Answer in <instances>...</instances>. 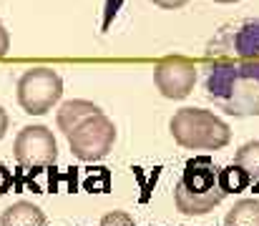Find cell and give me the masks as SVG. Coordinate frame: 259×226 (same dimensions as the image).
Segmentation results:
<instances>
[{
  "label": "cell",
  "instance_id": "6da1fadb",
  "mask_svg": "<svg viewBox=\"0 0 259 226\" xmlns=\"http://www.w3.org/2000/svg\"><path fill=\"white\" fill-rule=\"evenodd\" d=\"M204 96L237 118L259 116V56L211 58L201 63Z\"/></svg>",
  "mask_w": 259,
  "mask_h": 226
},
{
  "label": "cell",
  "instance_id": "7a4b0ae2",
  "mask_svg": "<svg viewBox=\"0 0 259 226\" xmlns=\"http://www.w3.org/2000/svg\"><path fill=\"white\" fill-rule=\"evenodd\" d=\"M227 194L219 189V171L209 156L186 161L184 173L174 189L176 209L186 216H204L222 204Z\"/></svg>",
  "mask_w": 259,
  "mask_h": 226
},
{
  "label": "cell",
  "instance_id": "3957f363",
  "mask_svg": "<svg viewBox=\"0 0 259 226\" xmlns=\"http://www.w3.org/2000/svg\"><path fill=\"white\" fill-rule=\"evenodd\" d=\"M174 141L191 151H217L232 141V128L211 111L181 108L169 121Z\"/></svg>",
  "mask_w": 259,
  "mask_h": 226
},
{
  "label": "cell",
  "instance_id": "277c9868",
  "mask_svg": "<svg viewBox=\"0 0 259 226\" xmlns=\"http://www.w3.org/2000/svg\"><path fill=\"white\" fill-rule=\"evenodd\" d=\"M66 139H68V146L76 158L88 161V163L101 161L111 153L113 144H116V126L103 111H98L93 116H86L83 121H78L66 133Z\"/></svg>",
  "mask_w": 259,
  "mask_h": 226
},
{
  "label": "cell",
  "instance_id": "5b68a950",
  "mask_svg": "<svg viewBox=\"0 0 259 226\" xmlns=\"http://www.w3.org/2000/svg\"><path fill=\"white\" fill-rule=\"evenodd\" d=\"M63 96V80L53 68H30L18 80V103L30 116L48 113Z\"/></svg>",
  "mask_w": 259,
  "mask_h": 226
},
{
  "label": "cell",
  "instance_id": "8992f818",
  "mask_svg": "<svg viewBox=\"0 0 259 226\" xmlns=\"http://www.w3.org/2000/svg\"><path fill=\"white\" fill-rule=\"evenodd\" d=\"M206 58H244L259 56V18L234 20L219 28V33L206 43Z\"/></svg>",
  "mask_w": 259,
  "mask_h": 226
},
{
  "label": "cell",
  "instance_id": "52a82bcc",
  "mask_svg": "<svg viewBox=\"0 0 259 226\" xmlns=\"http://www.w3.org/2000/svg\"><path fill=\"white\" fill-rule=\"evenodd\" d=\"M13 156L23 168L53 166L58 158V146L46 126H25L13 144Z\"/></svg>",
  "mask_w": 259,
  "mask_h": 226
},
{
  "label": "cell",
  "instance_id": "ba28073f",
  "mask_svg": "<svg viewBox=\"0 0 259 226\" xmlns=\"http://www.w3.org/2000/svg\"><path fill=\"white\" fill-rule=\"evenodd\" d=\"M196 75H199V68L194 66V61L181 58V56H171V58H164V61L156 63L154 83H156V88L164 98L181 101L194 91Z\"/></svg>",
  "mask_w": 259,
  "mask_h": 226
},
{
  "label": "cell",
  "instance_id": "9c48e42d",
  "mask_svg": "<svg viewBox=\"0 0 259 226\" xmlns=\"http://www.w3.org/2000/svg\"><path fill=\"white\" fill-rule=\"evenodd\" d=\"M0 224L3 226H43L48 221H46V214L38 206H33L28 201H18V204H13V206H8L3 211Z\"/></svg>",
  "mask_w": 259,
  "mask_h": 226
},
{
  "label": "cell",
  "instance_id": "30bf717a",
  "mask_svg": "<svg viewBox=\"0 0 259 226\" xmlns=\"http://www.w3.org/2000/svg\"><path fill=\"white\" fill-rule=\"evenodd\" d=\"M101 108L96 106V103H91V101H83V98H78V101H66L61 108H58V128L63 131V133H68L78 121H83L86 116H93V113H98Z\"/></svg>",
  "mask_w": 259,
  "mask_h": 226
},
{
  "label": "cell",
  "instance_id": "8fae6325",
  "mask_svg": "<svg viewBox=\"0 0 259 226\" xmlns=\"http://www.w3.org/2000/svg\"><path fill=\"white\" fill-rule=\"evenodd\" d=\"M234 166H239L247 178H249V189L259 191V141H247L234 156Z\"/></svg>",
  "mask_w": 259,
  "mask_h": 226
},
{
  "label": "cell",
  "instance_id": "7c38bea8",
  "mask_svg": "<svg viewBox=\"0 0 259 226\" xmlns=\"http://www.w3.org/2000/svg\"><path fill=\"white\" fill-rule=\"evenodd\" d=\"M224 226H259V201L257 199H242L237 201L227 219H224Z\"/></svg>",
  "mask_w": 259,
  "mask_h": 226
},
{
  "label": "cell",
  "instance_id": "4fadbf2b",
  "mask_svg": "<svg viewBox=\"0 0 259 226\" xmlns=\"http://www.w3.org/2000/svg\"><path fill=\"white\" fill-rule=\"evenodd\" d=\"M219 189L224 194H239V191L249 189V178H247V173L239 166L229 163L224 171H219Z\"/></svg>",
  "mask_w": 259,
  "mask_h": 226
},
{
  "label": "cell",
  "instance_id": "5bb4252c",
  "mask_svg": "<svg viewBox=\"0 0 259 226\" xmlns=\"http://www.w3.org/2000/svg\"><path fill=\"white\" fill-rule=\"evenodd\" d=\"M86 189L91 194L93 191H98V194L108 191L111 189V173H108V168H93L86 178Z\"/></svg>",
  "mask_w": 259,
  "mask_h": 226
},
{
  "label": "cell",
  "instance_id": "9a60e30c",
  "mask_svg": "<svg viewBox=\"0 0 259 226\" xmlns=\"http://www.w3.org/2000/svg\"><path fill=\"white\" fill-rule=\"evenodd\" d=\"M101 226H136V221L128 214H123V211H111V214L103 216Z\"/></svg>",
  "mask_w": 259,
  "mask_h": 226
},
{
  "label": "cell",
  "instance_id": "2e32d148",
  "mask_svg": "<svg viewBox=\"0 0 259 226\" xmlns=\"http://www.w3.org/2000/svg\"><path fill=\"white\" fill-rule=\"evenodd\" d=\"M15 184V178H13V173L8 171V166L5 163H0V196H5L8 191H10V186Z\"/></svg>",
  "mask_w": 259,
  "mask_h": 226
},
{
  "label": "cell",
  "instance_id": "e0dca14e",
  "mask_svg": "<svg viewBox=\"0 0 259 226\" xmlns=\"http://www.w3.org/2000/svg\"><path fill=\"white\" fill-rule=\"evenodd\" d=\"M154 5H159V8H166V10H179V8H184L189 0H151Z\"/></svg>",
  "mask_w": 259,
  "mask_h": 226
},
{
  "label": "cell",
  "instance_id": "ac0fdd59",
  "mask_svg": "<svg viewBox=\"0 0 259 226\" xmlns=\"http://www.w3.org/2000/svg\"><path fill=\"white\" fill-rule=\"evenodd\" d=\"M8 48H10V35H8V30H5V25L0 23V58L8 53Z\"/></svg>",
  "mask_w": 259,
  "mask_h": 226
},
{
  "label": "cell",
  "instance_id": "d6986e66",
  "mask_svg": "<svg viewBox=\"0 0 259 226\" xmlns=\"http://www.w3.org/2000/svg\"><path fill=\"white\" fill-rule=\"evenodd\" d=\"M5 131H8V113H5V108L0 106V139L5 136Z\"/></svg>",
  "mask_w": 259,
  "mask_h": 226
},
{
  "label": "cell",
  "instance_id": "ffe728a7",
  "mask_svg": "<svg viewBox=\"0 0 259 226\" xmlns=\"http://www.w3.org/2000/svg\"><path fill=\"white\" fill-rule=\"evenodd\" d=\"M214 3H239V0H214Z\"/></svg>",
  "mask_w": 259,
  "mask_h": 226
},
{
  "label": "cell",
  "instance_id": "44dd1931",
  "mask_svg": "<svg viewBox=\"0 0 259 226\" xmlns=\"http://www.w3.org/2000/svg\"><path fill=\"white\" fill-rule=\"evenodd\" d=\"M43 226H48V224H43Z\"/></svg>",
  "mask_w": 259,
  "mask_h": 226
}]
</instances>
